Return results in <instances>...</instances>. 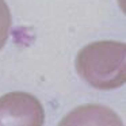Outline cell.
Returning <instances> with one entry per match:
<instances>
[{
  "instance_id": "6da1fadb",
  "label": "cell",
  "mask_w": 126,
  "mask_h": 126,
  "mask_svg": "<svg viewBox=\"0 0 126 126\" xmlns=\"http://www.w3.org/2000/svg\"><path fill=\"white\" fill-rule=\"evenodd\" d=\"M126 45L99 41L84 46L76 57L79 75L98 90H112L126 81Z\"/></svg>"
},
{
  "instance_id": "7a4b0ae2",
  "label": "cell",
  "mask_w": 126,
  "mask_h": 126,
  "mask_svg": "<svg viewBox=\"0 0 126 126\" xmlns=\"http://www.w3.org/2000/svg\"><path fill=\"white\" fill-rule=\"evenodd\" d=\"M45 111L35 96L10 92L0 96V126H44Z\"/></svg>"
},
{
  "instance_id": "3957f363",
  "label": "cell",
  "mask_w": 126,
  "mask_h": 126,
  "mask_svg": "<svg viewBox=\"0 0 126 126\" xmlns=\"http://www.w3.org/2000/svg\"><path fill=\"white\" fill-rule=\"evenodd\" d=\"M58 126H123V123L109 107L100 104H84L65 115Z\"/></svg>"
},
{
  "instance_id": "277c9868",
  "label": "cell",
  "mask_w": 126,
  "mask_h": 126,
  "mask_svg": "<svg viewBox=\"0 0 126 126\" xmlns=\"http://www.w3.org/2000/svg\"><path fill=\"white\" fill-rule=\"evenodd\" d=\"M11 11L4 0H0V50L6 45L11 29Z\"/></svg>"
}]
</instances>
